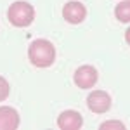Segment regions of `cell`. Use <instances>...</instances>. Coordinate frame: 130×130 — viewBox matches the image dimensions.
<instances>
[{"label": "cell", "instance_id": "1", "mask_svg": "<svg viewBox=\"0 0 130 130\" xmlns=\"http://www.w3.org/2000/svg\"><path fill=\"white\" fill-rule=\"evenodd\" d=\"M28 59L37 68H50L56 61V47L47 38H37L28 47Z\"/></svg>", "mask_w": 130, "mask_h": 130}, {"label": "cell", "instance_id": "2", "mask_svg": "<svg viewBox=\"0 0 130 130\" xmlns=\"http://www.w3.org/2000/svg\"><path fill=\"white\" fill-rule=\"evenodd\" d=\"M7 19L12 26L16 28H28L31 23L35 21V9L30 2L18 0L10 4L7 9Z\"/></svg>", "mask_w": 130, "mask_h": 130}, {"label": "cell", "instance_id": "3", "mask_svg": "<svg viewBox=\"0 0 130 130\" xmlns=\"http://www.w3.org/2000/svg\"><path fill=\"white\" fill-rule=\"evenodd\" d=\"M99 80V73H97V68L92 66V64H82L80 68H76L75 75H73V82L78 89L89 90L92 89Z\"/></svg>", "mask_w": 130, "mask_h": 130}, {"label": "cell", "instance_id": "4", "mask_svg": "<svg viewBox=\"0 0 130 130\" xmlns=\"http://www.w3.org/2000/svg\"><path fill=\"white\" fill-rule=\"evenodd\" d=\"M111 95L106 90H92L87 97V108L95 115H104L111 109Z\"/></svg>", "mask_w": 130, "mask_h": 130}, {"label": "cell", "instance_id": "5", "mask_svg": "<svg viewBox=\"0 0 130 130\" xmlns=\"http://www.w3.org/2000/svg\"><path fill=\"white\" fill-rule=\"evenodd\" d=\"M62 18L70 24H80L87 18V7L78 0H70L62 7Z\"/></svg>", "mask_w": 130, "mask_h": 130}, {"label": "cell", "instance_id": "6", "mask_svg": "<svg viewBox=\"0 0 130 130\" xmlns=\"http://www.w3.org/2000/svg\"><path fill=\"white\" fill-rule=\"evenodd\" d=\"M57 127L62 130H80L83 127V116L75 109H66L57 116Z\"/></svg>", "mask_w": 130, "mask_h": 130}, {"label": "cell", "instance_id": "7", "mask_svg": "<svg viewBox=\"0 0 130 130\" xmlns=\"http://www.w3.org/2000/svg\"><path fill=\"white\" fill-rule=\"evenodd\" d=\"M19 123V113L12 106H0V130H16Z\"/></svg>", "mask_w": 130, "mask_h": 130}, {"label": "cell", "instance_id": "8", "mask_svg": "<svg viewBox=\"0 0 130 130\" xmlns=\"http://www.w3.org/2000/svg\"><path fill=\"white\" fill-rule=\"evenodd\" d=\"M115 16L120 23H130V0H121L115 7Z\"/></svg>", "mask_w": 130, "mask_h": 130}, {"label": "cell", "instance_id": "9", "mask_svg": "<svg viewBox=\"0 0 130 130\" xmlns=\"http://www.w3.org/2000/svg\"><path fill=\"white\" fill-rule=\"evenodd\" d=\"M10 94V87H9V82L5 80L4 76H0V102L5 101Z\"/></svg>", "mask_w": 130, "mask_h": 130}, {"label": "cell", "instance_id": "10", "mask_svg": "<svg viewBox=\"0 0 130 130\" xmlns=\"http://www.w3.org/2000/svg\"><path fill=\"white\" fill-rule=\"evenodd\" d=\"M101 130H108V128H125V123L120 120H108L99 125Z\"/></svg>", "mask_w": 130, "mask_h": 130}, {"label": "cell", "instance_id": "11", "mask_svg": "<svg viewBox=\"0 0 130 130\" xmlns=\"http://www.w3.org/2000/svg\"><path fill=\"white\" fill-rule=\"evenodd\" d=\"M125 42H127V43L130 45V26L127 28V30H125Z\"/></svg>", "mask_w": 130, "mask_h": 130}]
</instances>
